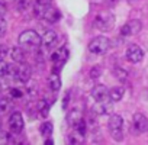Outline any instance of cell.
<instances>
[{"label": "cell", "instance_id": "34", "mask_svg": "<svg viewBox=\"0 0 148 145\" xmlns=\"http://www.w3.org/2000/svg\"><path fill=\"white\" fill-rule=\"evenodd\" d=\"M47 144H48V145H51V144H52V139H51V138H48V139H47Z\"/></svg>", "mask_w": 148, "mask_h": 145}, {"label": "cell", "instance_id": "18", "mask_svg": "<svg viewBox=\"0 0 148 145\" xmlns=\"http://www.w3.org/2000/svg\"><path fill=\"white\" fill-rule=\"evenodd\" d=\"M67 142L70 145H80L84 142V135L80 133L79 131H73L67 135Z\"/></svg>", "mask_w": 148, "mask_h": 145}, {"label": "cell", "instance_id": "28", "mask_svg": "<svg viewBox=\"0 0 148 145\" xmlns=\"http://www.w3.org/2000/svg\"><path fill=\"white\" fill-rule=\"evenodd\" d=\"M102 74V67H99V65H96V67H93L90 71H89V76H90V79H97L99 76Z\"/></svg>", "mask_w": 148, "mask_h": 145}, {"label": "cell", "instance_id": "24", "mask_svg": "<svg viewBox=\"0 0 148 145\" xmlns=\"http://www.w3.org/2000/svg\"><path fill=\"white\" fill-rule=\"evenodd\" d=\"M113 76H115V79H118L121 83H125V81H126V79H128V72H126V70H123V68L118 67V68H115V70H113Z\"/></svg>", "mask_w": 148, "mask_h": 145}, {"label": "cell", "instance_id": "25", "mask_svg": "<svg viewBox=\"0 0 148 145\" xmlns=\"http://www.w3.org/2000/svg\"><path fill=\"white\" fill-rule=\"evenodd\" d=\"M41 135L44 138H49L52 135V123L51 122H44L41 126Z\"/></svg>", "mask_w": 148, "mask_h": 145}, {"label": "cell", "instance_id": "31", "mask_svg": "<svg viewBox=\"0 0 148 145\" xmlns=\"http://www.w3.org/2000/svg\"><path fill=\"white\" fill-rule=\"evenodd\" d=\"M23 96V92L19 89H10V97L12 99H21Z\"/></svg>", "mask_w": 148, "mask_h": 145}, {"label": "cell", "instance_id": "12", "mask_svg": "<svg viewBox=\"0 0 148 145\" xmlns=\"http://www.w3.org/2000/svg\"><path fill=\"white\" fill-rule=\"evenodd\" d=\"M92 97H93L96 102L106 100V99H109V89H108L105 84H96V86L92 89Z\"/></svg>", "mask_w": 148, "mask_h": 145}, {"label": "cell", "instance_id": "21", "mask_svg": "<svg viewBox=\"0 0 148 145\" xmlns=\"http://www.w3.org/2000/svg\"><path fill=\"white\" fill-rule=\"evenodd\" d=\"M123 94H125V89H123L122 86H118V87H113V89L109 90V99H110L112 102H119V100H122Z\"/></svg>", "mask_w": 148, "mask_h": 145}, {"label": "cell", "instance_id": "19", "mask_svg": "<svg viewBox=\"0 0 148 145\" xmlns=\"http://www.w3.org/2000/svg\"><path fill=\"white\" fill-rule=\"evenodd\" d=\"M48 86H49L51 92H54V93H57V92L61 89V79H60V76H58V72H52V74L49 76V79H48Z\"/></svg>", "mask_w": 148, "mask_h": 145}, {"label": "cell", "instance_id": "13", "mask_svg": "<svg viewBox=\"0 0 148 145\" xmlns=\"http://www.w3.org/2000/svg\"><path fill=\"white\" fill-rule=\"evenodd\" d=\"M93 110L97 115H110L113 112V102L112 100H102V102H96Z\"/></svg>", "mask_w": 148, "mask_h": 145}, {"label": "cell", "instance_id": "30", "mask_svg": "<svg viewBox=\"0 0 148 145\" xmlns=\"http://www.w3.org/2000/svg\"><path fill=\"white\" fill-rule=\"evenodd\" d=\"M10 54V48L5 44H0V58H5Z\"/></svg>", "mask_w": 148, "mask_h": 145}, {"label": "cell", "instance_id": "16", "mask_svg": "<svg viewBox=\"0 0 148 145\" xmlns=\"http://www.w3.org/2000/svg\"><path fill=\"white\" fill-rule=\"evenodd\" d=\"M42 19H44L45 22H48V23H55V22H58V21L61 19V12H60L58 9L49 6V8L45 10Z\"/></svg>", "mask_w": 148, "mask_h": 145}, {"label": "cell", "instance_id": "11", "mask_svg": "<svg viewBox=\"0 0 148 145\" xmlns=\"http://www.w3.org/2000/svg\"><path fill=\"white\" fill-rule=\"evenodd\" d=\"M57 41H58V35H57L55 31H52V29L45 31L44 35L41 36V45H42V48H45V49H52V48L57 45Z\"/></svg>", "mask_w": 148, "mask_h": 145}, {"label": "cell", "instance_id": "8", "mask_svg": "<svg viewBox=\"0 0 148 145\" xmlns=\"http://www.w3.org/2000/svg\"><path fill=\"white\" fill-rule=\"evenodd\" d=\"M126 60L132 64H138L144 60V51L139 45L136 44H131L126 48Z\"/></svg>", "mask_w": 148, "mask_h": 145}, {"label": "cell", "instance_id": "35", "mask_svg": "<svg viewBox=\"0 0 148 145\" xmlns=\"http://www.w3.org/2000/svg\"><path fill=\"white\" fill-rule=\"evenodd\" d=\"M0 131H2V120H0Z\"/></svg>", "mask_w": 148, "mask_h": 145}, {"label": "cell", "instance_id": "15", "mask_svg": "<svg viewBox=\"0 0 148 145\" xmlns=\"http://www.w3.org/2000/svg\"><path fill=\"white\" fill-rule=\"evenodd\" d=\"M80 119H83V112H82V109H79V107H71V109L67 112V123H68L70 126L74 128V126L79 123Z\"/></svg>", "mask_w": 148, "mask_h": 145}, {"label": "cell", "instance_id": "20", "mask_svg": "<svg viewBox=\"0 0 148 145\" xmlns=\"http://www.w3.org/2000/svg\"><path fill=\"white\" fill-rule=\"evenodd\" d=\"M49 106H51V103H49L45 97L41 99V100L38 102L36 110H38V113H39L41 118H47V116H48V113H49Z\"/></svg>", "mask_w": 148, "mask_h": 145}, {"label": "cell", "instance_id": "3", "mask_svg": "<svg viewBox=\"0 0 148 145\" xmlns=\"http://www.w3.org/2000/svg\"><path fill=\"white\" fill-rule=\"evenodd\" d=\"M18 41L22 48H38L41 45V36L38 35V32H35L32 29L23 31L19 35Z\"/></svg>", "mask_w": 148, "mask_h": 145}, {"label": "cell", "instance_id": "6", "mask_svg": "<svg viewBox=\"0 0 148 145\" xmlns=\"http://www.w3.org/2000/svg\"><path fill=\"white\" fill-rule=\"evenodd\" d=\"M68 55H70V52H68V48H67V47H62V48H60V49H57V51L52 52L51 60H52V62L55 64L52 72H58V70H60V68L64 65V62L68 60Z\"/></svg>", "mask_w": 148, "mask_h": 145}, {"label": "cell", "instance_id": "32", "mask_svg": "<svg viewBox=\"0 0 148 145\" xmlns=\"http://www.w3.org/2000/svg\"><path fill=\"white\" fill-rule=\"evenodd\" d=\"M68 100H70V94H65V97H64V100H62V109H64V110H67Z\"/></svg>", "mask_w": 148, "mask_h": 145}, {"label": "cell", "instance_id": "26", "mask_svg": "<svg viewBox=\"0 0 148 145\" xmlns=\"http://www.w3.org/2000/svg\"><path fill=\"white\" fill-rule=\"evenodd\" d=\"M76 128V131H79L80 133H83V135H86V132H87V122L84 120V119H80L79 120V123L74 126Z\"/></svg>", "mask_w": 148, "mask_h": 145}, {"label": "cell", "instance_id": "2", "mask_svg": "<svg viewBox=\"0 0 148 145\" xmlns=\"http://www.w3.org/2000/svg\"><path fill=\"white\" fill-rule=\"evenodd\" d=\"M108 128L115 141L123 139V119L121 115H110L108 120Z\"/></svg>", "mask_w": 148, "mask_h": 145}, {"label": "cell", "instance_id": "7", "mask_svg": "<svg viewBox=\"0 0 148 145\" xmlns=\"http://www.w3.org/2000/svg\"><path fill=\"white\" fill-rule=\"evenodd\" d=\"M132 131L135 135H141L148 131V119L142 113H135L132 118Z\"/></svg>", "mask_w": 148, "mask_h": 145}, {"label": "cell", "instance_id": "33", "mask_svg": "<svg viewBox=\"0 0 148 145\" xmlns=\"http://www.w3.org/2000/svg\"><path fill=\"white\" fill-rule=\"evenodd\" d=\"M116 2H118V0H106V5H109V6H115Z\"/></svg>", "mask_w": 148, "mask_h": 145}, {"label": "cell", "instance_id": "29", "mask_svg": "<svg viewBox=\"0 0 148 145\" xmlns=\"http://www.w3.org/2000/svg\"><path fill=\"white\" fill-rule=\"evenodd\" d=\"M6 31H8V22H6V19L2 15H0V38L5 36Z\"/></svg>", "mask_w": 148, "mask_h": 145}, {"label": "cell", "instance_id": "27", "mask_svg": "<svg viewBox=\"0 0 148 145\" xmlns=\"http://www.w3.org/2000/svg\"><path fill=\"white\" fill-rule=\"evenodd\" d=\"M15 3H16V9L19 12H23L29 8V0H16Z\"/></svg>", "mask_w": 148, "mask_h": 145}, {"label": "cell", "instance_id": "1", "mask_svg": "<svg viewBox=\"0 0 148 145\" xmlns=\"http://www.w3.org/2000/svg\"><path fill=\"white\" fill-rule=\"evenodd\" d=\"M93 26L100 32H109L115 26V16L110 12H102L95 18Z\"/></svg>", "mask_w": 148, "mask_h": 145}, {"label": "cell", "instance_id": "14", "mask_svg": "<svg viewBox=\"0 0 148 145\" xmlns=\"http://www.w3.org/2000/svg\"><path fill=\"white\" fill-rule=\"evenodd\" d=\"M51 2L52 0H35L34 5H32V10H34V15L36 18H42L45 10L51 6Z\"/></svg>", "mask_w": 148, "mask_h": 145}, {"label": "cell", "instance_id": "36", "mask_svg": "<svg viewBox=\"0 0 148 145\" xmlns=\"http://www.w3.org/2000/svg\"><path fill=\"white\" fill-rule=\"evenodd\" d=\"M0 93H2V84H0Z\"/></svg>", "mask_w": 148, "mask_h": 145}, {"label": "cell", "instance_id": "5", "mask_svg": "<svg viewBox=\"0 0 148 145\" xmlns=\"http://www.w3.org/2000/svg\"><path fill=\"white\" fill-rule=\"evenodd\" d=\"M109 47H110V41L106 38V36H96L90 41L89 44V51L95 55H103L109 51Z\"/></svg>", "mask_w": 148, "mask_h": 145}, {"label": "cell", "instance_id": "9", "mask_svg": "<svg viewBox=\"0 0 148 145\" xmlns=\"http://www.w3.org/2000/svg\"><path fill=\"white\" fill-rule=\"evenodd\" d=\"M23 126H25V120H23V116L21 112H13L9 118V129L10 132L13 133H21L23 131Z\"/></svg>", "mask_w": 148, "mask_h": 145}, {"label": "cell", "instance_id": "22", "mask_svg": "<svg viewBox=\"0 0 148 145\" xmlns=\"http://www.w3.org/2000/svg\"><path fill=\"white\" fill-rule=\"evenodd\" d=\"M10 70H12V65H9L3 58H0V77H9Z\"/></svg>", "mask_w": 148, "mask_h": 145}, {"label": "cell", "instance_id": "17", "mask_svg": "<svg viewBox=\"0 0 148 145\" xmlns=\"http://www.w3.org/2000/svg\"><path fill=\"white\" fill-rule=\"evenodd\" d=\"M10 57H12V60L15 62H25V58H26L25 49L21 45L19 47H13V48H10Z\"/></svg>", "mask_w": 148, "mask_h": 145}, {"label": "cell", "instance_id": "4", "mask_svg": "<svg viewBox=\"0 0 148 145\" xmlns=\"http://www.w3.org/2000/svg\"><path fill=\"white\" fill-rule=\"evenodd\" d=\"M10 77H13L19 83H26L31 80V67L26 62H18V65H12Z\"/></svg>", "mask_w": 148, "mask_h": 145}, {"label": "cell", "instance_id": "10", "mask_svg": "<svg viewBox=\"0 0 148 145\" xmlns=\"http://www.w3.org/2000/svg\"><path fill=\"white\" fill-rule=\"evenodd\" d=\"M141 29H142V23L138 19H132L121 28V35L122 36H132V35L139 34Z\"/></svg>", "mask_w": 148, "mask_h": 145}, {"label": "cell", "instance_id": "23", "mask_svg": "<svg viewBox=\"0 0 148 145\" xmlns=\"http://www.w3.org/2000/svg\"><path fill=\"white\" fill-rule=\"evenodd\" d=\"M12 107V100L10 97H0V113H8L9 109Z\"/></svg>", "mask_w": 148, "mask_h": 145}]
</instances>
